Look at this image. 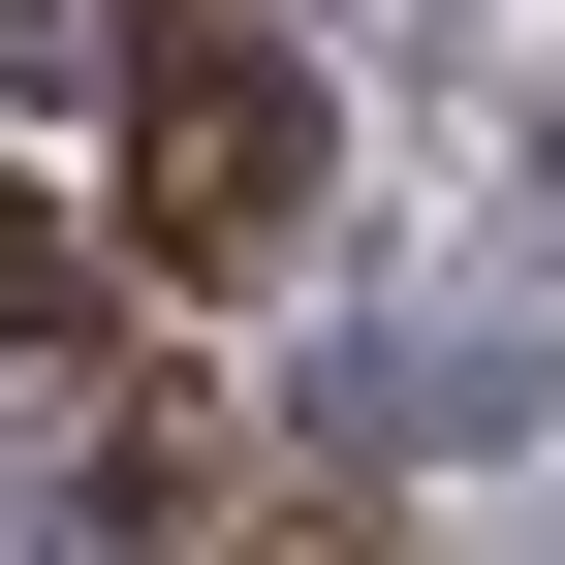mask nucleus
<instances>
[{"instance_id": "f257e3e1", "label": "nucleus", "mask_w": 565, "mask_h": 565, "mask_svg": "<svg viewBox=\"0 0 565 565\" xmlns=\"http://www.w3.org/2000/svg\"><path fill=\"white\" fill-rule=\"evenodd\" d=\"M126 221H158V282L315 252V63H252L221 0H158V32H126Z\"/></svg>"}, {"instance_id": "f03ea898", "label": "nucleus", "mask_w": 565, "mask_h": 565, "mask_svg": "<svg viewBox=\"0 0 565 565\" xmlns=\"http://www.w3.org/2000/svg\"><path fill=\"white\" fill-rule=\"evenodd\" d=\"M63 315H95V252H63V221H0V345H63Z\"/></svg>"}]
</instances>
